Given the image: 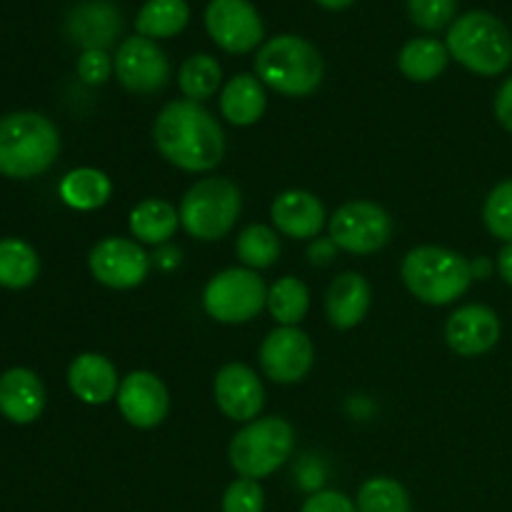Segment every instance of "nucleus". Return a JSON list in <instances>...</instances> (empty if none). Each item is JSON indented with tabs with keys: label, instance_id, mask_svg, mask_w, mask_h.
Returning a JSON list of instances; mask_svg holds the SVG:
<instances>
[{
	"label": "nucleus",
	"instance_id": "nucleus-1",
	"mask_svg": "<svg viewBox=\"0 0 512 512\" xmlns=\"http://www.w3.org/2000/svg\"><path fill=\"white\" fill-rule=\"evenodd\" d=\"M153 138L168 163L203 173L223 160L225 135L210 110L193 100H173L160 110L153 125Z\"/></svg>",
	"mask_w": 512,
	"mask_h": 512
},
{
	"label": "nucleus",
	"instance_id": "nucleus-2",
	"mask_svg": "<svg viewBox=\"0 0 512 512\" xmlns=\"http://www.w3.org/2000/svg\"><path fill=\"white\" fill-rule=\"evenodd\" d=\"M60 153L58 128L45 115L10 113L0 118V173L8 178H35Z\"/></svg>",
	"mask_w": 512,
	"mask_h": 512
},
{
	"label": "nucleus",
	"instance_id": "nucleus-3",
	"mask_svg": "<svg viewBox=\"0 0 512 512\" xmlns=\"http://www.w3.org/2000/svg\"><path fill=\"white\" fill-rule=\"evenodd\" d=\"M255 73L260 83L288 98L310 95L323 80V58L318 48L298 35H278L258 50Z\"/></svg>",
	"mask_w": 512,
	"mask_h": 512
},
{
	"label": "nucleus",
	"instance_id": "nucleus-4",
	"mask_svg": "<svg viewBox=\"0 0 512 512\" xmlns=\"http://www.w3.org/2000/svg\"><path fill=\"white\" fill-rule=\"evenodd\" d=\"M448 53L478 75H500L512 63V35L485 10L465 13L450 25Z\"/></svg>",
	"mask_w": 512,
	"mask_h": 512
},
{
	"label": "nucleus",
	"instance_id": "nucleus-5",
	"mask_svg": "<svg viewBox=\"0 0 512 512\" xmlns=\"http://www.w3.org/2000/svg\"><path fill=\"white\" fill-rule=\"evenodd\" d=\"M403 280L423 303L448 305L470 288L473 270L460 253L438 245H420L405 255Z\"/></svg>",
	"mask_w": 512,
	"mask_h": 512
},
{
	"label": "nucleus",
	"instance_id": "nucleus-6",
	"mask_svg": "<svg viewBox=\"0 0 512 512\" xmlns=\"http://www.w3.org/2000/svg\"><path fill=\"white\" fill-rule=\"evenodd\" d=\"M295 448L293 425L283 418H260L245 425L228 450L230 465L238 475L260 480L273 475Z\"/></svg>",
	"mask_w": 512,
	"mask_h": 512
},
{
	"label": "nucleus",
	"instance_id": "nucleus-7",
	"mask_svg": "<svg viewBox=\"0 0 512 512\" xmlns=\"http://www.w3.org/2000/svg\"><path fill=\"white\" fill-rule=\"evenodd\" d=\"M238 215L240 190L228 178L200 180L180 203V223L198 240H218L228 235Z\"/></svg>",
	"mask_w": 512,
	"mask_h": 512
},
{
	"label": "nucleus",
	"instance_id": "nucleus-8",
	"mask_svg": "<svg viewBox=\"0 0 512 512\" xmlns=\"http://www.w3.org/2000/svg\"><path fill=\"white\" fill-rule=\"evenodd\" d=\"M203 305L218 323H248L268 305V290L253 270L230 268L205 285Z\"/></svg>",
	"mask_w": 512,
	"mask_h": 512
},
{
	"label": "nucleus",
	"instance_id": "nucleus-9",
	"mask_svg": "<svg viewBox=\"0 0 512 512\" xmlns=\"http://www.w3.org/2000/svg\"><path fill=\"white\" fill-rule=\"evenodd\" d=\"M393 235V220L370 200H353L338 208L330 218V240L340 250L368 255L383 248Z\"/></svg>",
	"mask_w": 512,
	"mask_h": 512
},
{
	"label": "nucleus",
	"instance_id": "nucleus-10",
	"mask_svg": "<svg viewBox=\"0 0 512 512\" xmlns=\"http://www.w3.org/2000/svg\"><path fill=\"white\" fill-rule=\"evenodd\" d=\"M115 73L130 93H158L170 80V63L158 43L143 35L125 38L115 53Z\"/></svg>",
	"mask_w": 512,
	"mask_h": 512
},
{
	"label": "nucleus",
	"instance_id": "nucleus-11",
	"mask_svg": "<svg viewBox=\"0 0 512 512\" xmlns=\"http://www.w3.org/2000/svg\"><path fill=\"white\" fill-rule=\"evenodd\" d=\"M205 28L215 45L228 53H250L263 40V20L248 0H210Z\"/></svg>",
	"mask_w": 512,
	"mask_h": 512
},
{
	"label": "nucleus",
	"instance_id": "nucleus-12",
	"mask_svg": "<svg viewBox=\"0 0 512 512\" xmlns=\"http://www.w3.org/2000/svg\"><path fill=\"white\" fill-rule=\"evenodd\" d=\"M90 270L98 283L115 290H128L143 283L150 273V258L138 243L128 238H105L90 250Z\"/></svg>",
	"mask_w": 512,
	"mask_h": 512
},
{
	"label": "nucleus",
	"instance_id": "nucleus-13",
	"mask_svg": "<svg viewBox=\"0 0 512 512\" xmlns=\"http://www.w3.org/2000/svg\"><path fill=\"white\" fill-rule=\"evenodd\" d=\"M260 365L275 383H298L313 368V343L300 328L273 330L260 348Z\"/></svg>",
	"mask_w": 512,
	"mask_h": 512
},
{
	"label": "nucleus",
	"instance_id": "nucleus-14",
	"mask_svg": "<svg viewBox=\"0 0 512 512\" xmlns=\"http://www.w3.org/2000/svg\"><path fill=\"white\" fill-rule=\"evenodd\" d=\"M118 408L130 425L140 430L155 428L165 420L170 408L168 390L158 375L148 370H135L123 378L118 388Z\"/></svg>",
	"mask_w": 512,
	"mask_h": 512
},
{
	"label": "nucleus",
	"instance_id": "nucleus-15",
	"mask_svg": "<svg viewBox=\"0 0 512 512\" xmlns=\"http://www.w3.org/2000/svg\"><path fill=\"white\" fill-rule=\"evenodd\" d=\"M215 403L230 420L253 423L265 405L263 383L248 365H225L215 375Z\"/></svg>",
	"mask_w": 512,
	"mask_h": 512
},
{
	"label": "nucleus",
	"instance_id": "nucleus-16",
	"mask_svg": "<svg viewBox=\"0 0 512 512\" xmlns=\"http://www.w3.org/2000/svg\"><path fill=\"white\" fill-rule=\"evenodd\" d=\"M65 33L83 50H105L123 33V18L113 3L88 0L70 10L65 18Z\"/></svg>",
	"mask_w": 512,
	"mask_h": 512
},
{
	"label": "nucleus",
	"instance_id": "nucleus-17",
	"mask_svg": "<svg viewBox=\"0 0 512 512\" xmlns=\"http://www.w3.org/2000/svg\"><path fill=\"white\" fill-rule=\"evenodd\" d=\"M445 338L458 355H465V358L483 355L498 343L500 320L488 305H465L450 315L445 325Z\"/></svg>",
	"mask_w": 512,
	"mask_h": 512
},
{
	"label": "nucleus",
	"instance_id": "nucleus-18",
	"mask_svg": "<svg viewBox=\"0 0 512 512\" xmlns=\"http://www.w3.org/2000/svg\"><path fill=\"white\" fill-rule=\"evenodd\" d=\"M275 228L283 235L295 240H308L323 230L325 225V208L313 193L305 190H285L275 198L270 208Z\"/></svg>",
	"mask_w": 512,
	"mask_h": 512
},
{
	"label": "nucleus",
	"instance_id": "nucleus-19",
	"mask_svg": "<svg viewBox=\"0 0 512 512\" xmlns=\"http://www.w3.org/2000/svg\"><path fill=\"white\" fill-rule=\"evenodd\" d=\"M45 388L28 368H13L0 375V413L10 423L28 425L43 413Z\"/></svg>",
	"mask_w": 512,
	"mask_h": 512
},
{
	"label": "nucleus",
	"instance_id": "nucleus-20",
	"mask_svg": "<svg viewBox=\"0 0 512 512\" xmlns=\"http://www.w3.org/2000/svg\"><path fill=\"white\" fill-rule=\"evenodd\" d=\"M68 385L83 403L103 405L118 395V373L105 355L83 353L70 363Z\"/></svg>",
	"mask_w": 512,
	"mask_h": 512
},
{
	"label": "nucleus",
	"instance_id": "nucleus-21",
	"mask_svg": "<svg viewBox=\"0 0 512 512\" xmlns=\"http://www.w3.org/2000/svg\"><path fill=\"white\" fill-rule=\"evenodd\" d=\"M370 310V285L360 273H343L325 293V313L340 330L355 328Z\"/></svg>",
	"mask_w": 512,
	"mask_h": 512
},
{
	"label": "nucleus",
	"instance_id": "nucleus-22",
	"mask_svg": "<svg viewBox=\"0 0 512 512\" xmlns=\"http://www.w3.org/2000/svg\"><path fill=\"white\" fill-rule=\"evenodd\" d=\"M265 103H268V98H265L263 83L248 73L235 75L220 93L223 118H228L233 125L258 123L265 113Z\"/></svg>",
	"mask_w": 512,
	"mask_h": 512
},
{
	"label": "nucleus",
	"instance_id": "nucleus-23",
	"mask_svg": "<svg viewBox=\"0 0 512 512\" xmlns=\"http://www.w3.org/2000/svg\"><path fill=\"white\" fill-rule=\"evenodd\" d=\"M180 213L160 198H148L138 203L130 213V233L140 240V243L160 245L170 240L178 230Z\"/></svg>",
	"mask_w": 512,
	"mask_h": 512
},
{
	"label": "nucleus",
	"instance_id": "nucleus-24",
	"mask_svg": "<svg viewBox=\"0 0 512 512\" xmlns=\"http://www.w3.org/2000/svg\"><path fill=\"white\" fill-rule=\"evenodd\" d=\"M448 45L435 38H415L405 43L398 55V68L413 83H428L435 80L448 68Z\"/></svg>",
	"mask_w": 512,
	"mask_h": 512
},
{
	"label": "nucleus",
	"instance_id": "nucleus-25",
	"mask_svg": "<svg viewBox=\"0 0 512 512\" xmlns=\"http://www.w3.org/2000/svg\"><path fill=\"white\" fill-rule=\"evenodd\" d=\"M110 178L95 168H78L70 170L60 180V198L65 205L75 210H95L108 203L110 198Z\"/></svg>",
	"mask_w": 512,
	"mask_h": 512
},
{
	"label": "nucleus",
	"instance_id": "nucleus-26",
	"mask_svg": "<svg viewBox=\"0 0 512 512\" xmlns=\"http://www.w3.org/2000/svg\"><path fill=\"white\" fill-rule=\"evenodd\" d=\"M190 8L185 0H148L135 18V28L143 38H173L188 25Z\"/></svg>",
	"mask_w": 512,
	"mask_h": 512
},
{
	"label": "nucleus",
	"instance_id": "nucleus-27",
	"mask_svg": "<svg viewBox=\"0 0 512 512\" xmlns=\"http://www.w3.org/2000/svg\"><path fill=\"white\" fill-rule=\"evenodd\" d=\"M40 260L38 253L25 240L3 238L0 240V285L8 290L28 288L38 278Z\"/></svg>",
	"mask_w": 512,
	"mask_h": 512
},
{
	"label": "nucleus",
	"instance_id": "nucleus-28",
	"mask_svg": "<svg viewBox=\"0 0 512 512\" xmlns=\"http://www.w3.org/2000/svg\"><path fill=\"white\" fill-rule=\"evenodd\" d=\"M220 80H223V70H220L218 60L205 53L193 55L180 65L178 85L185 98L193 100V103L213 98L220 88Z\"/></svg>",
	"mask_w": 512,
	"mask_h": 512
},
{
	"label": "nucleus",
	"instance_id": "nucleus-29",
	"mask_svg": "<svg viewBox=\"0 0 512 512\" xmlns=\"http://www.w3.org/2000/svg\"><path fill=\"white\" fill-rule=\"evenodd\" d=\"M310 293L303 280L298 278H280L273 288L268 290V310L275 323L295 328L300 320L308 315Z\"/></svg>",
	"mask_w": 512,
	"mask_h": 512
},
{
	"label": "nucleus",
	"instance_id": "nucleus-30",
	"mask_svg": "<svg viewBox=\"0 0 512 512\" xmlns=\"http://www.w3.org/2000/svg\"><path fill=\"white\" fill-rule=\"evenodd\" d=\"M358 512H410V495L398 480L370 478L358 490Z\"/></svg>",
	"mask_w": 512,
	"mask_h": 512
},
{
	"label": "nucleus",
	"instance_id": "nucleus-31",
	"mask_svg": "<svg viewBox=\"0 0 512 512\" xmlns=\"http://www.w3.org/2000/svg\"><path fill=\"white\" fill-rule=\"evenodd\" d=\"M235 250L248 268H270L280 255L278 233L268 225H250L238 235Z\"/></svg>",
	"mask_w": 512,
	"mask_h": 512
},
{
	"label": "nucleus",
	"instance_id": "nucleus-32",
	"mask_svg": "<svg viewBox=\"0 0 512 512\" xmlns=\"http://www.w3.org/2000/svg\"><path fill=\"white\" fill-rule=\"evenodd\" d=\"M485 225L495 238L512 243V180H505L488 195L483 208Z\"/></svg>",
	"mask_w": 512,
	"mask_h": 512
},
{
	"label": "nucleus",
	"instance_id": "nucleus-33",
	"mask_svg": "<svg viewBox=\"0 0 512 512\" xmlns=\"http://www.w3.org/2000/svg\"><path fill=\"white\" fill-rule=\"evenodd\" d=\"M458 0H408V15L418 28L435 33L453 20Z\"/></svg>",
	"mask_w": 512,
	"mask_h": 512
},
{
	"label": "nucleus",
	"instance_id": "nucleus-34",
	"mask_svg": "<svg viewBox=\"0 0 512 512\" xmlns=\"http://www.w3.org/2000/svg\"><path fill=\"white\" fill-rule=\"evenodd\" d=\"M265 493L258 480L240 478L223 495V512H263Z\"/></svg>",
	"mask_w": 512,
	"mask_h": 512
},
{
	"label": "nucleus",
	"instance_id": "nucleus-35",
	"mask_svg": "<svg viewBox=\"0 0 512 512\" xmlns=\"http://www.w3.org/2000/svg\"><path fill=\"white\" fill-rule=\"evenodd\" d=\"M115 70V63L105 50H83L78 60V75L88 85H100L110 78Z\"/></svg>",
	"mask_w": 512,
	"mask_h": 512
},
{
	"label": "nucleus",
	"instance_id": "nucleus-36",
	"mask_svg": "<svg viewBox=\"0 0 512 512\" xmlns=\"http://www.w3.org/2000/svg\"><path fill=\"white\" fill-rule=\"evenodd\" d=\"M300 512H358V505L338 490H318L305 500Z\"/></svg>",
	"mask_w": 512,
	"mask_h": 512
},
{
	"label": "nucleus",
	"instance_id": "nucleus-37",
	"mask_svg": "<svg viewBox=\"0 0 512 512\" xmlns=\"http://www.w3.org/2000/svg\"><path fill=\"white\" fill-rule=\"evenodd\" d=\"M495 115H498L500 125L512 133V78L505 80L495 95Z\"/></svg>",
	"mask_w": 512,
	"mask_h": 512
},
{
	"label": "nucleus",
	"instance_id": "nucleus-38",
	"mask_svg": "<svg viewBox=\"0 0 512 512\" xmlns=\"http://www.w3.org/2000/svg\"><path fill=\"white\" fill-rule=\"evenodd\" d=\"M333 248H335L333 240H318V243L310 248V260L320 265L330 263V258H333Z\"/></svg>",
	"mask_w": 512,
	"mask_h": 512
},
{
	"label": "nucleus",
	"instance_id": "nucleus-39",
	"mask_svg": "<svg viewBox=\"0 0 512 512\" xmlns=\"http://www.w3.org/2000/svg\"><path fill=\"white\" fill-rule=\"evenodd\" d=\"M498 270L503 275V280L508 285H512V243L505 245L498 255Z\"/></svg>",
	"mask_w": 512,
	"mask_h": 512
},
{
	"label": "nucleus",
	"instance_id": "nucleus-40",
	"mask_svg": "<svg viewBox=\"0 0 512 512\" xmlns=\"http://www.w3.org/2000/svg\"><path fill=\"white\" fill-rule=\"evenodd\" d=\"M470 270H473V278L485 280L490 275V270H493V263L488 258H478L475 263H470Z\"/></svg>",
	"mask_w": 512,
	"mask_h": 512
},
{
	"label": "nucleus",
	"instance_id": "nucleus-41",
	"mask_svg": "<svg viewBox=\"0 0 512 512\" xmlns=\"http://www.w3.org/2000/svg\"><path fill=\"white\" fill-rule=\"evenodd\" d=\"M318 5H323V8L328 10H343L348 8V5H353V0H315Z\"/></svg>",
	"mask_w": 512,
	"mask_h": 512
}]
</instances>
